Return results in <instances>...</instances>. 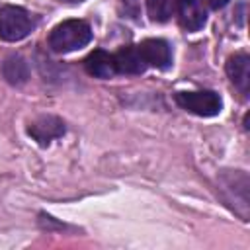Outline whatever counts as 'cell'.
I'll return each mask as SVG.
<instances>
[{"label":"cell","mask_w":250,"mask_h":250,"mask_svg":"<svg viewBox=\"0 0 250 250\" xmlns=\"http://www.w3.org/2000/svg\"><path fill=\"white\" fill-rule=\"evenodd\" d=\"M176 104L195 115L201 117H213L221 111L223 102L221 96L213 90H195V92H178L176 94Z\"/></svg>","instance_id":"3"},{"label":"cell","mask_w":250,"mask_h":250,"mask_svg":"<svg viewBox=\"0 0 250 250\" xmlns=\"http://www.w3.org/2000/svg\"><path fill=\"white\" fill-rule=\"evenodd\" d=\"M209 4H211V8H215V10H219V8H223V6H227V4H229V0H209Z\"/></svg>","instance_id":"12"},{"label":"cell","mask_w":250,"mask_h":250,"mask_svg":"<svg viewBox=\"0 0 250 250\" xmlns=\"http://www.w3.org/2000/svg\"><path fill=\"white\" fill-rule=\"evenodd\" d=\"M27 133L33 141H37L41 146H47L51 141L64 135V123L57 115H41L33 119L27 127Z\"/></svg>","instance_id":"4"},{"label":"cell","mask_w":250,"mask_h":250,"mask_svg":"<svg viewBox=\"0 0 250 250\" xmlns=\"http://www.w3.org/2000/svg\"><path fill=\"white\" fill-rule=\"evenodd\" d=\"M180 0H146V12L152 21H166L176 14Z\"/></svg>","instance_id":"11"},{"label":"cell","mask_w":250,"mask_h":250,"mask_svg":"<svg viewBox=\"0 0 250 250\" xmlns=\"http://www.w3.org/2000/svg\"><path fill=\"white\" fill-rule=\"evenodd\" d=\"M33 29L31 16L20 6L0 8V37L4 41H21Z\"/></svg>","instance_id":"2"},{"label":"cell","mask_w":250,"mask_h":250,"mask_svg":"<svg viewBox=\"0 0 250 250\" xmlns=\"http://www.w3.org/2000/svg\"><path fill=\"white\" fill-rule=\"evenodd\" d=\"M84 68H86L88 74H92L96 78H111L117 72L113 55H109L104 49H94L84 59Z\"/></svg>","instance_id":"9"},{"label":"cell","mask_w":250,"mask_h":250,"mask_svg":"<svg viewBox=\"0 0 250 250\" xmlns=\"http://www.w3.org/2000/svg\"><path fill=\"white\" fill-rule=\"evenodd\" d=\"M125 6H129V8H135L137 6V0H121Z\"/></svg>","instance_id":"13"},{"label":"cell","mask_w":250,"mask_h":250,"mask_svg":"<svg viewBox=\"0 0 250 250\" xmlns=\"http://www.w3.org/2000/svg\"><path fill=\"white\" fill-rule=\"evenodd\" d=\"M227 74L230 82L246 96L250 86V57L246 53H236L227 61Z\"/></svg>","instance_id":"7"},{"label":"cell","mask_w":250,"mask_h":250,"mask_svg":"<svg viewBox=\"0 0 250 250\" xmlns=\"http://www.w3.org/2000/svg\"><path fill=\"white\" fill-rule=\"evenodd\" d=\"M176 12L186 31H197L207 21V10L203 6V0H180Z\"/></svg>","instance_id":"6"},{"label":"cell","mask_w":250,"mask_h":250,"mask_svg":"<svg viewBox=\"0 0 250 250\" xmlns=\"http://www.w3.org/2000/svg\"><path fill=\"white\" fill-rule=\"evenodd\" d=\"M59 2H64V4H80L84 0H59Z\"/></svg>","instance_id":"14"},{"label":"cell","mask_w":250,"mask_h":250,"mask_svg":"<svg viewBox=\"0 0 250 250\" xmlns=\"http://www.w3.org/2000/svg\"><path fill=\"white\" fill-rule=\"evenodd\" d=\"M113 61H115L117 72H123V74H141L146 68V62H145V59H143V55H141L137 45L121 47L113 55Z\"/></svg>","instance_id":"8"},{"label":"cell","mask_w":250,"mask_h":250,"mask_svg":"<svg viewBox=\"0 0 250 250\" xmlns=\"http://www.w3.org/2000/svg\"><path fill=\"white\" fill-rule=\"evenodd\" d=\"M146 66H154V68H168L172 62V51L170 45L164 39H145L141 45H137Z\"/></svg>","instance_id":"5"},{"label":"cell","mask_w":250,"mask_h":250,"mask_svg":"<svg viewBox=\"0 0 250 250\" xmlns=\"http://www.w3.org/2000/svg\"><path fill=\"white\" fill-rule=\"evenodd\" d=\"M92 41V29L84 20H64L49 33V47L55 53H70Z\"/></svg>","instance_id":"1"},{"label":"cell","mask_w":250,"mask_h":250,"mask_svg":"<svg viewBox=\"0 0 250 250\" xmlns=\"http://www.w3.org/2000/svg\"><path fill=\"white\" fill-rule=\"evenodd\" d=\"M2 74L10 84H23L29 76V68L25 64V61L18 55H12L4 61L2 64Z\"/></svg>","instance_id":"10"}]
</instances>
